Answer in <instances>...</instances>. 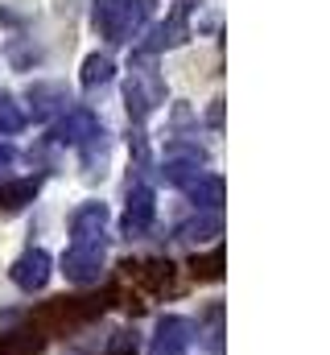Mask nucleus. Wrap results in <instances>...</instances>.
<instances>
[{
	"label": "nucleus",
	"mask_w": 330,
	"mask_h": 355,
	"mask_svg": "<svg viewBox=\"0 0 330 355\" xmlns=\"http://www.w3.org/2000/svg\"><path fill=\"white\" fill-rule=\"evenodd\" d=\"M165 157H182V162H207L202 145H190V141H165Z\"/></svg>",
	"instance_id": "nucleus-22"
},
{
	"label": "nucleus",
	"mask_w": 330,
	"mask_h": 355,
	"mask_svg": "<svg viewBox=\"0 0 330 355\" xmlns=\"http://www.w3.org/2000/svg\"><path fill=\"white\" fill-rule=\"evenodd\" d=\"M162 178L169 182V186L186 190V186H194V182L202 178V162H182V157H165V162H162Z\"/></svg>",
	"instance_id": "nucleus-20"
},
{
	"label": "nucleus",
	"mask_w": 330,
	"mask_h": 355,
	"mask_svg": "<svg viewBox=\"0 0 330 355\" xmlns=\"http://www.w3.org/2000/svg\"><path fill=\"white\" fill-rule=\"evenodd\" d=\"M103 132V124H99V116L91 112V107H67L54 124H50V141L54 145H71V149H82L91 137H99Z\"/></svg>",
	"instance_id": "nucleus-6"
},
{
	"label": "nucleus",
	"mask_w": 330,
	"mask_h": 355,
	"mask_svg": "<svg viewBox=\"0 0 330 355\" xmlns=\"http://www.w3.org/2000/svg\"><path fill=\"white\" fill-rule=\"evenodd\" d=\"M190 343H194V322L182 314H162L149 339V355H186Z\"/></svg>",
	"instance_id": "nucleus-8"
},
{
	"label": "nucleus",
	"mask_w": 330,
	"mask_h": 355,
	"mask_svg": "<svg viewBox=\"0 0 330 355\" xmlns=\"http://www.w3.org/2000/svg\"><path fill=\"white\" fill-rule=\"evenodd\" d=\"M190 0H177L173 12L165 17L162 25L149 29V42H141V54H162V50H177L190 42Z\"/></svg>",
	"instance_id": "nucleus-5"
},
{
	"label": "nucleus",
	"mask_w": 330,
	"mask_h": 355,
	"mask_svg": "<svg viewBox=\"0 0 330 355\" xmlns=\"http://www.w3.org/2000/svg\"><path fill=\"white\" fill-rule=\"evenodd\" d=\"M120 272H124V281H137L141 293H149V297H165L177 289V268L169 261H124Z\"/></svg>",
	"instance_id": "nucleus-7"
},
{
	"label": "nucleus",
	"mask_w": 330,
	"mask_h": 355,
	"mask_svg": "<svg viewBox=\"0 0 330 355\" xmlns=\"http://www.w3.org/2000/svg\"><path fill=\"white\" fill-rule=\"evenodd\" d=\"M219 232H223V223H219V211H202V215H194V219L177 223L173 240H186V244H202V240H211V236H219Z\"/></svg>",
	"instance_id": "nucleus-16"
},
{
	"label": "nucleus",
	"mask_w": 330,
	"mask_h": 355,
	"mask_svg": "<svg viewBox=\"0 0 330 355\" xmlns=\"http://www.w3.org/2000/svg\"><path fill=\"white\" fill-rule=\"evenodd\" d=\"M186 268H190L194 281H223V268H227V252H223V244H215L211 252H194V257L186 261Z\"/></svg>",
	"instance_id": "nucleus-17"
},
{
	"label": "nucleus",
	"mask_w": 330,
	"mask_h": 355,
	"mask_svg": "<svg viewBox=\"0 0 330 355\" xmlns=\"http://www.w3.org/2000/svg\"><path fill=\"white\" fill-rule=\"evenodd\" d=\"M25 124H29L25 103H21L12 91H0V137H17Z\"/></svg>",
	"instance_id": "nucleus-18"
},
{
	"label": "nucleus",
	"mask_w": 330,
	"mask_h": 355,
	"mask_svg": "<svg viewBox=\"0 0 330 355\" xmlns=\"http://www.w3.org/2000/svg\"><path fill=\"white\" fill-rule=\"evenodd\" d=\"M186 194H190V202H194L198 211H219V207H223L227 186H223V178H219V174H202L194 186H186Z\"/></svg>",
	"instance_id": "nucleus-15"
},
{
	"label": "nucleus",
	"mask_w": 330,
	"mask_h": 355,
	"mask_svg": "<svg viewBox=\"0 0 330 355\" xmlns=\"http://www.w3.org/2000/svg\"><path fill=\"white\" fill-rule=\"evenodd\" d=\"M207 120H211V128H223V99H215V103H211Z\"/></svg>",
	"instance_id": "nucleus-23"
},
{
	"label": "nucleus",
	"mask_w": 330,
	"mask_h": 355,
	"mask_svg": "<svg viewBox=\"0 0 330 355\" xmlns=\"http://www.w3.org/2000/svg\"><path fill=\"white\" fill-rule=\"evenodd\" d=\"M42 190V178H8L0 182V215H17L25 211Z\"/></svg>",
	"instance_id": "nucleus-13"
},
{
	"label": "nucleus",
	"mask_w": 330,
	"mask_h": 355,
	"mask_svg": "<svg viewBox=\"0 0 330 355\" xmlns=\"http://www.w3.org/2000/svg\"><path fill=\"white\" fill-rule=\"evenodd\" d=\"M112 75H116V62H112L107 54H87V58H82L79 83L87 91H95V87H103V83H112Z\"/></svg>",
	"instance_id": "nucleus-19"
},
{
	"label": "nucleus",
	"mask_w": 330,
	"mask_h": 355,
	"mask_svg": "<svg viewBox=\"0 0 330 355\" xmlns=\"http://www.w3.org/2000/svg\"><path fill=\"white\" fill-rule=\"evenodd\" d=\"M12 162H17V153H12V149H8V145H0V170H8V166H12Z\"/></svg>",
	"instance_id": "nucleus-24"
},
{
	"label": "nucleus",
	"mask_w": 330,
	"mask_h": 355,
	"mask_svg": "<svg viewBox=\"0 0 330 355\" xmlns=\"http://www.w3.org/2000/svg\"><path fill=\"white\" fill-rule=\"evenodd\" d=\"M103 261H107V236L103 240H71V248L62 252V272L75 285H95L103 277Z\"/></svg>",
	"instance_id": "nucleus-3"
},
{
	"label": "nucleus",
	"mask_w": 330,
	"mask_h": 355,
	"mask_svg": "<svg viewBox=\"0 0 330 355\" xmlns=\"http://www.w3.org/2000/svg\"><path fill=\"white\" fill-rule=\"evenodd\" d=\"M50 272H54V257H50L46 248H29V252H21V257L12 261V268H8L12 285L25 289V293L46 289V285H50Z\"/></svg>",
	"instance_id": "nucleus-9"
},
{
	"label": "nucleus",
	"mask_w": 330,
	"mask_h": 355,
	"mask_svg": "<svg viewBox=\"0 0 330 355\" xmlns=\"http://www.w3.org/2000/svg\"><path fill=\"white\" fill-rule=\"evenodd\" d=\"M46 335L29 322V327H17V331H4L0 335V355H46Z\"/></svg>",
	"instance_id": "nucleus-14"
},
{
	"label": "nucleus",
	"mask_w": 330,
	"mask_h": 355,
	"mask_svg": "<svg viewBox=\"0 0 330 355\" xmlns=\"http://www.w3.org/2000/svg\"><path fill=\"white\" fill-rule=\"evenodd\" d=\"M0 21H8V12H4V8H0Z\"/></svg>",
	"instance_id": "nucleus-26"
},
{
	"label": "nucleus",
	"mask_w": 330,
	"mask_h": 355,
	"mask_svg": "<svg viewBox=\"0 0 330 355\" xmlns=\"http://www.w3.org/2000/svg\"><path fill=\"white\" fill-rule=\"evenodd\" d=\"M124 103H128V116L137 124H145L157 107L165 103V79L153 67V54H132L128 62V83H124Z\"/></svg>",
	"instance_id": "nucleus-2"
},
{
	"label": "nucleus",
	"mask_w": 330,
	"mask_h": 355,
	"mask_svg": "<svg viewBox=\"0 0 330 355\" xmlns=\"http://www.w3.org/2000/svg\"><path fill=\"white\" fill-rule=\"evenodd\" d=\"M29 107H33V120L62 116L71 107V91L62 87V83H33L29 87Z\"/></svg>",
	"instance_id": "nucleus-11"
},
{
	"label": "nucleus",
	"mask_w": 330,
	"mask_h": 355,
	"mask_svg": "<svg viewBox=\"0 0 330 355\" xmlns=\"http://www.w3.org/2000/svg\"><path fill=\"white\" fill-rule=\"evenodd\" d=\"M107 306H116V293H82V297H54L46 306H37L33 327L50 339V335H75L82 327H91L99 314H107Z\"/></svg>",
	"instance_id": "nucleus-1"
},
{
	"label": "nucleus",
	"mask_w": 330,
	"mask_h": 355,
	"mask_svg": "<svg viewBox=\"0 0 330 355\" xmlns=\"http://www.w3.org/2000/svg\"><path fill=\"white\" fill-rule=\"evenodd\" d=\"M107 355H137V352H107Z\"/></svg>",
	"instance_id": "nucleus-25"
},
{
	"label": "nucleus",
	"mask_w": 330,
	"mask_h": 355,
	"mask_svg": "<svg viewBox=\"0 0 330 355\" xmlns=\"http://www.w3.org/2000/svg\"><path fill=\"white\" fill-rule=\"evenodd\" d=\"M149 12H153V0H120V8H116V25H112V46H124V42H132L141 29H145V21H149Z\"/></svg>",
	"instance_id": "nucleus-10"
},
{
	"label": "nucleus",
	"mask_w": 330,
	"mask_h": 355,
	"mask_svg": "<svg viewBox=\"0 0 330 355\" xmlns=\"http://www.w3.org/2000/svg\"><path fill=\"white\" fill-rule=\"evenodd\" d=\"M153 219H157V194H153V186H145V182L128 186V202H124V215H120V236L124 240H141L153 227Z\"/></svg>",
	"instance_id": "nucleus-4"
},
{
	"label": "nucleus",
	"mask_w": 330,
	"mask_h": 355,
	"mask_svg": "<svg viewBox=\"0 0 330 355\" xmlns=\"http://www.w3.org/2000/svg\"><path fill=\"white\" fill-rule=\"evenodd\" d=\"M107 236V207L103 202H82L71 215V240H103Z\"/></svg>",
	"instance_id": "nucleus-12"
},
{
	"label": "nucleus",
	"mask_w": 330,
	"mask_h": 355,
	"mask_svg": "<svg viewBox=\"0 0 330 355\" xmlns=\"http://www.w3.org/2000/svg\"><path fill=\"white\" fill-rule=\"evenodd\" d=\"M116 8H120V0H95V4H91V29H95L99 37H112Z\"/></svg>",
	"instance_id": "nucleus-21"
}]
</instances>
